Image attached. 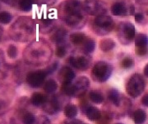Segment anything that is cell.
I'll return each instance as SVG.
<instances>
[{
    "label": "cell",
    "instance_id": "cell-1",
    "mask_svg": "<svg viewBox=\"0 0 148 124\" xmlns=\"http://www.w3.org/2000/svg\"><path fill=\"white\" fill-rule=\"evenodd\" d=\"M58 18L69 27L80 29L86 22V13L80 0H65L58 8Z\"/></svg>",
    "mask_w": 148,
    "mask_h": 124
},
{
    "label": "cell",
    "instance_id": "cell-2",
    "mask_svg": "<svg viewBox=\"0 0 148 124\" xmlns=\"http://www.w3.org/2000/svg\"><path fill=\"white\" fill-rule=\"evenodd\" d=\"M23 57L28 65L35 66L45 65L52 57V48L44 40L36 41L28 45L24 50Z\"/></svg>",
    "mask_w": 148,
    "mask_h": 124
},
{
    "label": "cell",
    "instance_id": "cell-3",
    "mask_svg": "<svg viewBox=\"0 0 148 124\" xmlns=\"http://www.w3.org/2000/svg\"><path fill=\"white\" fill-rule=\"evenodd\" d=\"M36 24L31 17H19L9 29L11 39L17 42H27L36 35Z\"/></svg>",
    "mask_w": 148,
    "mask_h": 124
},
{
    "label": "cell",
    "instance_id": "cell-4",
    "mask_svg": "<svg viewBox=\"0 0 148 124\" xmlns=\"http://www.w3.org/2000/svg\"><path fill=\"white\" fill-rule=\"evenodd\" d=\"M90 88V80L86 76H80L75 81L62 85L61 90L68 97L82 98Z\"/></svg>",
    "mask_w": 148,
    "mask_h": 124
},
{
    "label": "cell",
    "instance_id": "cell-5",
    "mask_svg": "<svg viewBox=\"0 0 148 124\" xmlns=\"http://www.w3.org/2000/svg\"><path fill=\"white\" fill-rule=\"evenodd\" d=\"M114 22L112 17L106 14L96 16L92 22V30L98 36H106L113 31Z\"/></svg>",
    "mask_w": 148,
    "mask_h": 124
},
{
    "label": "cell",
    "instance_id": "cell-6",
    "mask_svg": "<svg viewBox=\"0 0 148 124\" xmlns=\"http://www.w3.org/2000/svg\"><path fill=\"white\" fill-rule=\"evenodd\" d=\"M113 72L112 65L106 61H98L91 70L92 80L98 83H104L110 78Z\"/></svg>",
    "mask_w": 148,
    "mask_h": 124
},
{
    "label": "cell",
    "instance_id": "cell-7",
    "mask_svg": "<svg viewBox=\"0 0 148 124\" xmlns=\"http://www.w3.org/2000/svg\"><path fill=\"white\" fill-rule=\"evenodd\" d=\"M146 87L145 80L140 74L132 75L126 84V91L131 98L139 97L144 91Z\"/></svg>",
    "mask_w": 148,
    "mask_h": 124
},
{
    "label": "cell",
    "instance_id": "cell-8",
    "mask_svg": "<svg viewBox=\"0 0 148 124\" xmlns=\"http://www.w3.org/2000/svg\"><path fill=\"white\" fill-rule=\"evenodd\" d=\"M135 36V27L132 23L128 22H123L119 23L117 29V37L122 45H129L134 40Z\"/></svg>",
    "mask_w": 148,
    "mask_h": 124
},
{
    "label": "cell",
    "instance_id": "cell-9",
    "mask_svg": "<svg viewBox=\"0 0 148 124\" xmlns=\"http://www.w3.org/2000/svg\"><path fill=\"white\" fill-rule=\"evenodd\" d=\"M82 5L86 13L90 16L103 15L108 11L106 3L102 0H84Z\"/></svg>",
    "mask_w": 148,
    "mask_h": 124
},
{
    "label": "cell",
    "instance_id": "cell-10",
    "mask_svg": "<svg viewBox=\"0 0 148 124\" xmlns=\"http://www.w3.org/2000/svg\"><path fill=\"white\" fill-rule=\"evenodd\" d=\"M110 11L114 16H131L135 13V8L129 2L120 1L111 6Z\"/></svg>",
    "mask_w": 148,
    "mask_h": 124
},
{
    "label": "cell",
    "instance_id": "cell-11",
    "mask_svg": "<svg viewBox=\"0 0 148 124\" xmlns=\"http://www.w3.org/2000/svg\"><path fill=\"white\" fill-rule=\"evenodd\" d=\"M69 63L72 67L77 70H86L90 67L91 59L89 55L84 52L83 54H77L70 56Z\"/></svg>",
    "mask_w": 148,
    "mask_h": 124
},
{
    "label": "cell",
    "instance_id": "cell-12",
    "mask_svg": "<svg viewBox=\"0 0 148 124\" xmlns=\"http://www.w3.org/2000/svg\"><path fill=\"white\" fill-rule=\"evenodd\" d=\"M47 74L45 70H35L29 72L26 76L27 83L32 88H39L44 85Z\"/></svg>",
    "mask_w": 148,
    "mask_h": 124
},
{
    "label": "cell",
    "instance_id": "cell-13",
    "mask_svg": "<svg viewBox=\"0 0 148 124\" xmlns=\"http://www.w3.org/2000/svg\"><path fill=\"white\" fill-rule=\"evenodd\" d=\"M44 111L49 115H54L58 113L62 108V103L57 95L47 98L45 103L42 105Z\"/></svg>",
    "mask_w": 148,
    "mask_h": 124
},
{
    "label": "cell",
    "instance_id": "cell-14",
    "mask_svg": "<svg viewBox=\"0 0 148 124\" xmlns=\"http://www.w3.org/2000/svg\"><path fill=\"white\" fill-rule=\"evenodd\" d=\"M135 51L139 56H145L148 54V36L139 33L135 36Z\"/></svg>",
    "mask_w": 148,
    "mask_h": 124
},
{
    "label": "cell",
    "instance_id": "cell-15",
    "mask_svg": "<svg viewBox=\"0 0 148 124\" xmlns=\"http://www.w3.org/2000/svg\"><path fill=\"white\" fill-rule=\"evenodd\" d=\"M58 80L61 82L62 85L71 83L75 80L76 74L73 70L69 66H64L61 70L58 71Z\"/></svg>",
    "mask_w": 148,
    "mask_h": 124
},
{
    "label": "cell",
    "instance_id": "cell-16",
    "mask_svg": "<svg viewBox=\"0 0 148 124\" xmlns=\"http://www.w3.org/2000/svg\"><path fill=\"white\" fill-rule=\"evenodd\" d=\"M58 27V22L55 19L44 18L39 22V30L41 33L48 34L53 32Z\"/></svg>",
    "mask_w": 148,
    "mask_h": 124
},
{
    "label": "cell",
    "instance_id": "cell-17",
    "mask_svg": "<svg viewBox=\"0 0 148 124\" xmlns=\"http://www.w3.org/2000/svg\"><path fill=\"white\" fill-rule=\"evenodd\" d=\"M68 38V31L64 27H57L53 30L51 34L50 39L56 45L66 43Z\"/></svg>",
    "mask_w": 148,
    "mask_h": 124
},
{
    "label": "cell",
    "instance_id": "cell-18",
    "mask_svg": "<svg viewBox=\"0 0 148 124\" xmlns=\"http://www.w3.org/2000/svg\"><path fill=\"white\" fill-rule=\"evenodd\" d=\"M85 114L86 116V118L88 120L95 122V121H99L101 118V113L99 108L93 106H89L88 108L86 109Z\"/></svg>",
    "mask_w": 148,
    "mask_h": 124
},
{
    "label": "cell",
    "instance_id": "cell-19",
    "mask_svg": "<svg viewBox=\"0 0 148 124\" xmlns=\"http://www.w3.org/2000/svg\"><path fill=\"white\" fill-rule=\"evenodd\" d=\"M47 98V96L41 93H34L31 98V103L34 107H42Z\"/></svg>",
    "mask_w": 148,
    "mask_h": 124
},
{
    "label": "cell",
    "instance_id": "cell-20",
    "mask_svg": "<svg viewBox=\"0 0 148 124\" xmlns=\"http://www.w3.org/2000/svg\"><path fill=\"white\" fill-rule=\"evenodd\" d=\"M88 98L90 102L95 104H101L105 101V95L102 92L99 90H91L88 94Z\"/></svg>",
    "mask_w": 148,
    "mask_h": 124
},
{
    "label": "cell",
    "instance_id": "cell-21",
    "mask_svg": "<svg viewBox=\"0 0 148 124\" xmlns=\"http://www.w3.org/2000/svg\"><path fill=\"white\" fill-rule=\"evenodd\" d=\"M86 38H87V37L85 35L84 33H75L70 35L69 40H70L71 43L73 45L79 46H82V44L84 43V42L86 41Z\"/></svg>",
    "mask_w": 148,
    "mask_h": 124
},
{
    "label": "cell",
    "instance_id": "cell-22",
    "mask_svg": "<svg viewBox=\"0 0 148 124\" xmlns=\"http://www.w3.org/2000/svg\"><path fill=\"white\" fill-rule=\"evenodd\" d=\"M116 43L110 38H106V39H102L100 42V49L103 52H109L112 51L113 49L115 47Z\"/></svg>",
    "mask_w": 148,
    "mask_h": 124
},
{
    "label": "cell",
    "instance_id": "cell-23",
    "mask_svg": "<svg viewBox=\"0 0 148 124\" xmlns=\"http://www.w3.org/2000/svg\"><path fill=\"white\" fill-rule=\"evenodd\" d=\"M77 113H78L77 107L73 103H68L64 107V114L66 118H68L69 119L75 118L77 115Z\"/></svg>",
    "mask_w": 148,
    "mask_h": 124
},
{
    "label": "cell",
    "instance_id": "cell-24",
    "mask_svg": "<svg viewBox=\"0 0 148 124\" xmlns=\"http://www.w3.org/2000/svg\"><path fill=\"white\" fill-rule=\"evenodd\" d=\"M44 90L46 94H52L54 92L57 90L58 89V84L57 82L53 80V79H50L49 80L45 81L44 83Z\"/></svg>",
    "mask_w": 148,
    "mask_h": 124
},
{
    "label": "cell",
    "instance_id": "cell-25",
    "mask_svg": "<svg viewBox=\"0 0 148 124\" xmlns=\"http://www.w3.org/2000/svg\"><path fill=\"white\" fill-rule=\"evenodd\" d=\"M83 46V52L86 54L90 55L94 52L95 49V41L91 38H86L84 43L82 44Z\"/></svg>",
    "mask_w": 148,
    "mask_h": 124
},
{
    "label": "cell",
    "instance_id": "cell-26",
    "mask_svg": "<svg viewBox=\"0 0 148 124\" xmlns=\"http://www.w3.org/2000/svg\"><path fill=\"white\" fill-rule=\"evenodd\" d=\"M146 119H147V113L143 109H141V108L137 109L133 113V120L135 123H143L146 122Z\"/></svg>",
    "mask_w": 148,
    "mask_h": 124
},
{
    "label": "cell",
    "instance_id": "cell-27",
    "mask_svg": "<svg viewBox=\"0 0 148 124\" xmlns=\"http://www.w3.org/2000/svg\"><path fill=\"white\" fill-rule=\"evenodd\" d=\"M33 4L34 3L32 0H17L16 3V5H17L19 9L23 12L31 11Z\"/></svg>",
    "mask_w": 148,
    "mask_h": 124
},
{
    "label": "cell",
    "instance_id": "cell-28",
    "mask_svg": "<svg viewBox=\"0 0 148 124\" xmlns=\"http://www.w3.org/2000/svg\"><path fill=\"white\" fill-rule=\"evenodd\" d=\"M5 59H4V54L2 50H0V85H2L3 80H5L6 70L5 69Z\"/></svg>",
    "mask_w": 148,
    "mask_h": 124
},
{
    "label": "cell",
    "instance_id": "cell-29",
    "mask_svg": "<svg viewBox=\"0 0 148 124\" xmlns=\"http://www.w3.org/2000/svg\"><path fill=\"white\" fill-rule=\"evenodd\" d=\"M68 53V46L67 44H58L55 49V55L58 58H63Z\"/></svg>",
    "mask_w": 148,
    "mask_h": 124
},
{
    "label": "cell",
    "instance_id": "cell-30",
    "mask_svg": "<svg viewBox=\"0 0 148 124\" xmlns=\"http://www.w3.org/2000/svg\"><path fill=\"white\" fill-rule=\"evenodd\" d=\"M12 20V15L8 12H0V23L2 24H9Z\"/></svg>",
    "mask_w": 148,
    "mask_h": 124
},
{
    "label": "cell",
    "instance_id": "cell-31",
    "mask_svg": "<svg viewBox=\"0 0 148 124\" xmlns=\"http://www.w3.org/2000/svg\"><path fill=\"white\" fill-rule=\"evenodd\" d=\"M121 67L124 70H129L133 67L134 65V60L132 59V57L130 56H127V57H124L123 59L121 61Z\"/></svg>",
    "mask_w": 148,
    "mask_h": 124
},
{
    "label": "cell",
    "instance_id": "cell-32",
    "mask_svg": "<svg viewBox=\"0 0 148 124\" xmlns=\"http://www.w3.org/2000/svg\"><path fill=\"white\" fill-rule=\"evenodd\" d=\"M36 116L32 113H26L22 116V122L24 123L27 124H32L35 123L36 122Z\"/></svg>",
    "mask_w": 148,
    "mask_h": 124
},
{
    "label": "cell",
    "instance_id": "cell-33",
    "mask_svg": "<svg viewBox=\"0 0 148 124\" xmlns=\"http://www.w3.org/2000/svg\"><path fill=\"white\" fill-rule=\"evenodd\" d=\"M7 54L11 59H15L18 55V50L14 45H10L7 50Z\"/></svg>",
    "mask_w": 148,
    "mask_h": 124
},
{
    "label": "cell",
    "instance_id": "cell-34",
    "mask_svg": "<svg viewBox=\"0 0 148 124\" xmlns=\"http://www.w3.org/2000/svg\"><path fill=\"white\" fill-rule=\"evenodd\" d=\"M34 4H38V5H46L52 6L56 3L57 0H32Z\"/></svg>",
    "mask_w": 148,
    "mask_h": 124
},
{
    "label": "cell",
    "instance_id": "cell-35",
    "mask_svg": "<svg viewBox=\"0 0 148 124\" xmlns=\"http://www.w3.org/2000/svg\"><path fill=\"white\" fill-rule=\"evenodd\" d=\"M58 62L57 61H54L53 63H52L51 65H49L48 66L47 68L45 70V73L48 75H51V74H53L54 73L56 70H58Z\"/></svg>",
    "mask_w": 148,
    "mask_h": 124
},
{
    "label": "cell",
    "instance_id": "cell-36",
    "mask_svg": "<svg viewBox=\"0 0 148 124\" xmlns=\"http://www.w3.org/2000/svg\"><path fill=\"white\" fill-rule=\"evenodd\" d=\"M144 20V16L142 12H138L135 14V21L138 23H141Z\"/></svg>",
    "mask_w": 148,
    "mask_h": 124
},
{
    "label": "cell",
    "instance_id": "cell-37",
    "mask_svg": "<svg viewBox=\"0 0 148 124\" xmlns=\"http://www.w3.org/2000/svg\"><path fill=\"white\" fill-rule=\"evenodd\" d=\"M142 103H143V106L148 108V94H145L143 97V98H142Z\"/></svg>",
    "mask_w": 148,
    "mask_h": 124
},
{
    "label": "cell",
    "instance_id": "cell-38",
    "mask_svg": "<svg viewBox=\"0 0 148 124\" xmlns=\"http://www.w3.org/2000/svg\"><path fill=\"white\" fill-rule=\"evenodd\" d=\"M0 1L3 2L4 3H7V4H8V5L15 6L16 5V1H17V0H0Z\"/></svg>",
    "mask_w": 148,
    "mask_h": 124
},
{
    "label": "cell",
    "instance_id": "cell-39",
    "mask_svg": "<svg viewBox=\"0 0 148 124\" xmlns=\"http://www.w3.org/2000/svg\"><path fill=\"white\" fill-rule=\"evenodd\" d=\"M135 2L140 6H148V0H135Z\"/></svg>",
    "mask_w": 148,
    "mask_h": 124
},
{
    "label": "cell",
    "instance_id": "cell-40",
    "mask_svg": "<svg viewBox=\"0 0 148 124\" xmlns=\"http://www.w3.org/2000/svg\"><path fill=\"white\" fill-rule=\"evenodd\" d=\"M143 73H144V76H146V77H148V64H147L146 66L144 67Z\"/></svg>",
    "mask_w": 148,
    "mask_h": 124
},
{
    "label": "cell",
    "instance_id": "cell-41",
    "mask_svg": "<svg viewBox=\"0 0 148 124\" xmlns=\"http://www.w3.org/2000/svg\"><path fill=\"white\" fill-rule=\"evenodd\" d=\"M69 123H82V121H80V120H73V119H70V121H69Z\"/></svg>",
    "mask_w": 148,
    "mask_h": 124
},
{
    "label": "cell",
    "instance_id": "cell-42",
    "mask_svg": "<svg viewBox=\"0 0 148 124\" xmlns=\"http://www.w3.org/2000/svg\"><path fill=\"white\" fill-rule=\"evenodd\" d=\"M4 106H5V103L3 102V101H2V100H0V110L3 109V108Z\"/></svg>",
    "mask_w": 148,
    "mask_h": 124
},
{
    "label": "cell",
    "instance_id": "cell-43",
    "mask_svg": "<svg viewBox=\"0 0 148 124\" xmlns=\"http://www.w3.org/2000/svg\"><path fill=\"white\" fill-rule=\"evenodd\" d=\"M3 29L2 28V27H0V41L2 39V37H3Z\"/></svg>",
    "mask_w": 148,
    "mask_h": 124
},
{
    "label": "cell",
    "instance_id": "cell-44",
    "mask_svg": "<svg viewBox=\"0 0 148 124\" xmlns=\"http://www.w3.org/2000/svg\"><path fill=\"white\" fill-rule=\"evenodd\" d=\"M147 14H148V12H147Z\"/></svg>",
    "mask_w": 148,
    "mask_h": 124
}]
</instances>
